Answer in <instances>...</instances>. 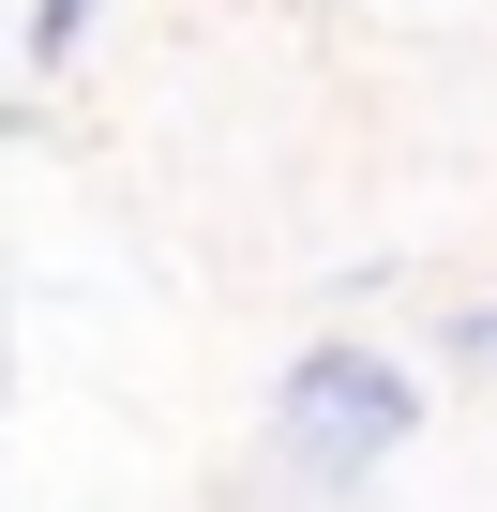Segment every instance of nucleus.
Listing matches in <instances>:
<instances>
[{
    "instance_id": "nucleus-1",
    "label": "nucleus",
    "mask_w": 497,
    "mask_h": 512,
    "mask_svg": "<svg viewBox=\"0 0 497 512\" xmlns=\"http://www.w3.org/2000/svg\"><path fill=\"white\" fill-rule=\"evenodd\" d=\"M422 437V377L392 362V347H362V332H332V347H302L287 377H272V452L287 467H392Z\"/></svg>"
},
{
    "instance_id": "nucleus-2",
    "label": "nucleus",
    "mask_w": 497,
    "mask_h": 512,
    "mask_svg": "<svg viewBox=\"0 0 497 512\" xmlns=\"http://www.w3.org/2000/svg\"><path fill=\"white\" fill-rule=\"evenodd\" d=\"M76 31H91V0H31V61H46V76L76 61Z\"/></svg>"
},
{
    "instance_id": "nucleus-3",
    "label": "nucleus",
    "mask_w": 497,
    "mask_h": 512,
    "mask_svg": "<svg viewBox=\"0 0 497 512\" xmlns=\"http://www.w3.org/2000/svg\"><path fill=\"white\" fill-rule=\"evenodd\" d=\"M452 377H497V302H467V317H452Z\"/></svg>"
}]
</instances>
